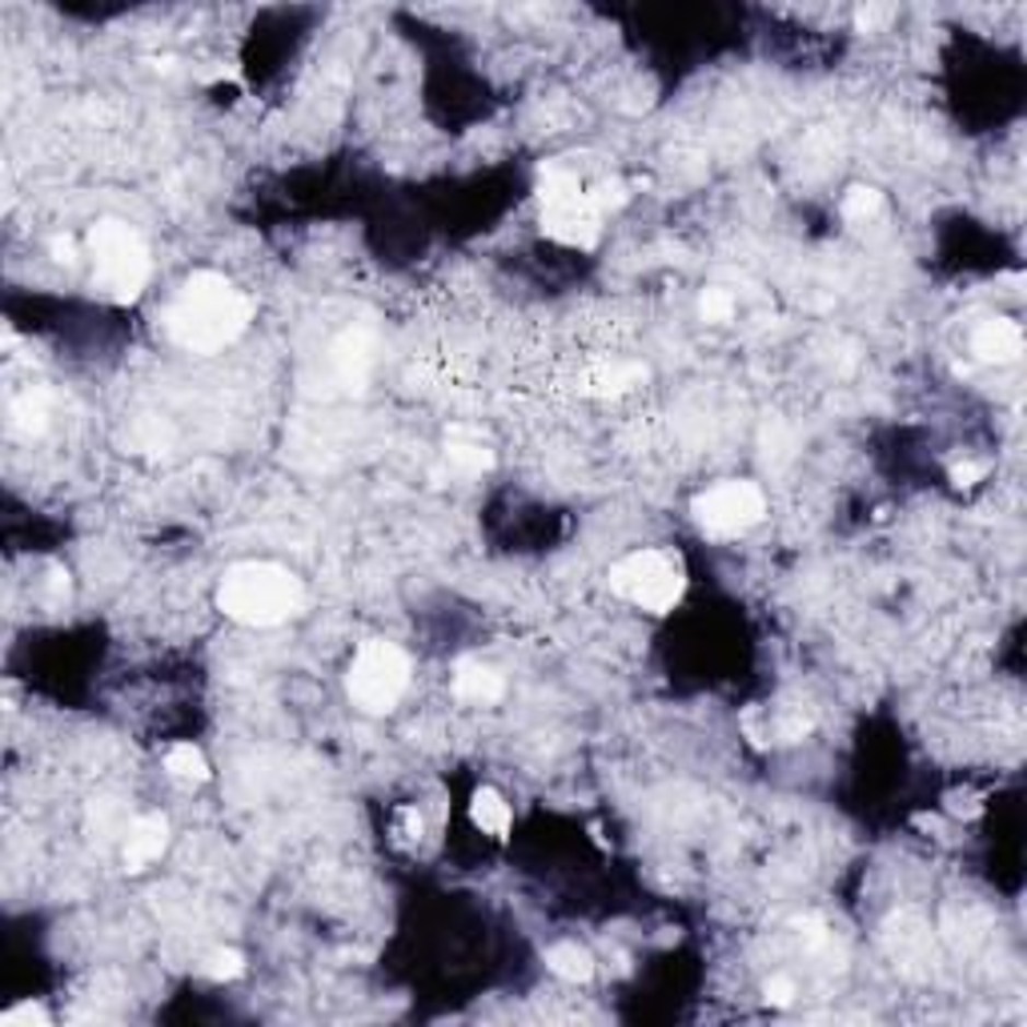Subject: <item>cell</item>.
I'll use <instances>...</instances> for the list:
<instances>
[{
  "instance_id": "6da1fadb",
  "label": "cell",
  "mask_w": 1027,
  "mask_h": 1027,
  "mask_svg": "<svg viewBox=\"0 0 1027 1027\" xmlns=\"http://www.w3.org/2000/svg\"><path fill=\"white\" fill-rule=\"evenodd\" d=\"M249 322H254V302L213 269H197L194 278H185L177 297L161 314V326L173 346L201 358L233 346L249 329Z\"/></svg>"
},
{
  "instance_id": "7a4b0ae2",
  "label": "cell",
  "mask_w": 1027,
  "mask_h": 1027,
  "mask_svg": "<svg viewBox=\"0 0 1027 1027\" xmlns=\"http://www.w3.org/2000/svg\"><path fill=\"white\" fill-rule=\"evenodd\" d=\"M218 610L242 627H281L305 610V586L278 562H237L221 574Z\"/></svg>"
},
{
  "instance_id": "3957f363",
  "label": "cell",
  "mask_w": 1027,
  "mask_h": 1027,
  "mask_svg": "<svg viewBox=\"0 0 1027 1027\" xmlns=\"http://www.w3.org/2000/svg\"><path fill=\"white\" fill-rule=\"evenodd\" d=\"M89 249H93V290L117 305L137 302L149 285V245L133 225L117 218H101L89 230Z\"/></svg>"
},
{
  "instance_id": "277c9868",
  "label": "cell",
  "mask_w": 1027,
  "mask_h": 1027,
  "mask_svg": "<svg viewBox=\"0 0 1027 1027\" xmlns=\"http://www.w3.org/2000/svg\"><path fill=\"white\" fill-rule=\"evenodd\" d=\"M538 206H542V233L567 249H594L603 237V213L594 209L582 177L570 165H542L538 170Z\"/></svg>"
},
{
  "instance_id": "5b68a950",
  "label": "cell",
  "mask_w": 1027,
  "mask_h": 1027,
  "mask_svg": "<svg viewBox=\"0 0 1027 1027\" xmlns=\"http://www.w3.org/2000/svg\"><path fill=\"white\" fill-rule=\"evenodd\" d=\"M606 582H610V591L618 598H627L630 606H639L646 615L675 610L682 603V594H687L682 558L670 555V550H634V555L618 558Z\"/></svg>"
},
{
  "instance_id": "8992f818",
  "label": "cell",
  "mask_w": 1027,
  "mask_h": 1027,
  "mask_svg": "<svg viewBox=\"0 0 1027 1027\" xmlns=\"http://www.w3.org/2000/svg\"><path fill=\"white\" fill-rule=\"evenodd\" d=\"M410 687V654L386 639H370L353 654L350 675H346V695L358 711L389 714Z\"/></svg>"
},
{
  "instance_id": "52a82bcc",
  "label": "cell",
  "mask_w": 1027,
  "mask_h": 1027,
  "mask_svg": "<svg viewBox=\"0 0 1027 1027\" xmlns=\"http://www.w3.org/2000/svg\"><path fill=\"white\" fill-rule=\"evenodd\" d=\"M690 514L699 522V530L707 538H738V534L755 530L767 514V498L755 482H719L711 490H702L690 502Z\"/></svg>"
},
{
  "instance_id": "ba28073f",
  "label": "cell",
  "mask_w": 1027,
  "mask_h": 1027,
  "mask_svg": "<svg viewBox=\"0 0 1027 1027\" xmlns=\"http://www.w3.org/2000/svg\"><path fill=\"white\" fill-rule=\"evenodd\" d=\"M170 847V822L165 815H141L125 831V871H149Z\"/></svg>"
},
{
  "instance_id": "9c48e42d",
  "label": "cell",
  "mask_w": 1027,
  "mask_h": 1027,
  "mask_svg": "<svg viewBox=\"0 0 1027 1027\" xmlns=\"http://www.w3.org/2000/svg\"><path fill=\"white\" fill-rule=\"evenodd\" d=\"M971 353L988 365H1007L1024 353V329L1007 322V317H988L979 322L971 334Z\"/></svg>"
},
{
  "instance_id": "30bf717a",
  "label": "cell",
  "mask_w": 1027,
  "mask_h": 1027,
  "mask_svg": "<svg viewBox=\"0 0 1027 1027\" xmlns=\"http://www.w3.org/2000/svg\"><path fill=\"white\" fill-rule=\"evenodd\" d=\"M642 382H646V365L642 362H594L582 374L579 389L591 394V398H618V394H630Z\"/></svg>"
},
{
  "instance_id": "8fae6325",
  "label": "cell",
  "mask_w": 1027,
  "mask_h": 1027,
  "mask_svg": "<svg viewBox=\"0 0 1027 1027\" xmlns=\"http://www.w3.org/2000/svg\"><path fill=\"white\" fill-rule=\"evenodd\" d=\"M470 822L482 835H490V839H506L510 822H514V810H510V803L502 798V791L478 786L470 795Z\"/></svg>"
},
{
  "instance_id": "7c38bea8",
  "label": "cell",
  "mask_w": 1027,
  "mask_h": 1027,
  "mask_svg": "<svg viewBox=\"0 0 1027 1027\" xmlns=\"http://www.w3.org/2000/svg\"><path fill=\"white\" fill-rule=\"evenodd\" d=\"M502 690H506V682H502V675H498L494 666H482V663H458V670H454V695H458L462 702H498L502 699Z\"/></svg>"
},
{
  "instance_id": "4fadbf2b",
  "label": "cell",
  "mask_w": 1027,
  "mask_h": 1027,
  "mask_svg": "<svg viewBox=\"0 0 1027 1027\" xmlns=\"http://www.w3.org/2000/svg\"><path fill=\"white\" fill-rule=\"evenodd\" d=\"M546 967H550L558 979H567V983H591L594 979V955L570 940L555 943V947L546 952Z\"/></svg>"
},
{
  "instance_id": "5bb4252c",
  "label": "cell",
  "mask_w": 1027,
  "mask_h": 1027,
  "mask_svg": "<svg viewBox=\"0 0 1027 1027\" xmlns=\"http://www.w3.org/2000/svg\"><path fill=\"white\" fill-rule=\"evenodd\" d=\"M446 462H450V470H458V474H486V470H494V450H486L482 442L466 437V430H450Z\"/></svg>"
},
{
  "instance_id": "9a60e30c",
  "label": "cell",
  "mask_w": 1027,
  "mask_h": 1027,
  "mask_svg": "<svg viewBox=\"0 0 1027 1027\" xmlns=\"http://www.w3.org/2000/svg\"><path fill=\"white\" fill-rule=\"evenodd\" d=\"M165 771H170L177 783H189V786L206 783L209 779L206 750L194 747V743H173V747L165 750Z\"/></svg>"
},
{
  "instance_id": "2e32d148",
  "label": "cell",
  "mask_w": 1027,
  "mask_h": 1027,
  "mask_svg": "<svg viewBox=\"0 0 1027 1027\" xmlns=\"http://www.w3.org/2000/svg\"><path fill=\"white\" fill-rule=\"evenodd\" d=\"M815 731V714L807 707H779L774 719H767V743H803Z\"/></svg>"
},
{
  "instance_id": "e0dca14e",
  "label": "cell",
  "mask_w": 1027,
  "mask_h": 1027,
  "mask_svg": "<svg viewBox=\"0 0 1027 1027\" xmlns=\"http://www.w3.org/2000/svg\"><path fill=\"white\" fill-rule=\"evenodd\" d=\"M883 213V194L875 185H851L843 197V218L855 221V225H867Z\"/></svg>"
},
{
  "instance_id": "ac0fdd59",
  "label": "cell",
  "mask_w": 1027,
  "mask_h": 1027,
  "mask_svg": "<svg viewBox=\"0 0 1027 1027\" xmlns=\"http://www.w3.org/2000/svg\"><path fill=\"white\" fill-rule=\"evenodd\" d=\"M201 971H206L209 979H218V983L242 979V976H245V955L237 952V947H218V952H209V955H206Z\"/></svg>"
},
{
  "instance_id": "d6986e66",
  "label": "cell",
  "mask_w": 1027,
  "mask_h": 1027,
  "mask_svg": "<svg viewBox=\"0 0 1027 1027\" xmlns=\"http://www.w3.org/2000/svg\"><path fill=\"white\" fill-rule=\"evenodd\" d=\"M45 425H49L45 398H33V394H25V398L13 401V430H21V434H45Z\"/></svg>"
},
{
  "instance_id": "ffe728a7",
  "label": "cell",
  "mask_w": 1027,
  "mask_h": 1027,
  "mask_svg": "<svg viewBox=\"0 0 1027 1027\" xmlns=\"http://www.w3.org/2000/svg\"><path fill=\"white\" fill-rule=\"evenodd\" d=\"M699 314L707 317V322H731L735 297H731L723 285H711V290H702V297H699Z\"/></svg>"
},
{
  "instance_id": "44dd1931",
  "label": "cell",
  "mask_w": 1027,
  "mask_h": 1027,
  "mask_svg": "<svg viewBox=\"0 0 1027 1027\" xmlns=\"http://www.w3.org/2000/svg\"><path fill=\"white\" fill-rule=\"evenodd\" d=\"M0 1024H4V1027H49L52 1015L45 1012L40 1003L25 1000V1003H16V1007H9V1012L0 1015Z\"/></svg>"
},
{
  "instance_id": "7402d4cb",
  "label": "cell",
  "mask_w": 1027,
  "mask_h": 1027,
  "mask_svg": "<svg viewBox=\"0 0 1027 1027\" xmlns=\"http://www.w3.org/2000/svg\"><path fill=\"white\" fill-rule=\"evenodd\" d=\"M586 194H591L594 209H598V213H606V209H622V206H627L630 189H627V182L610 177V182H598L594 189H586Z\"/></svg>"
},
{
  "instance_id": "603a6c76",
  "label": "cell",
  "mask_w": 1027,
  "mask_h": 1027,
  "mask_svg": "<svg viewBox=\"0 0 1027 1027\" xmlns=\"http://www.w3.org/2000/svg\"><path fill=\"white\" fill-rule=\"evenodd\" d=\"M947 815L955 819H979L983 815V795L979 791H947Z\"/></svg>"
},
{
  "instance_id": "cb8c5ba5",
  "label": "cell",
  "mask_w": 1027,
  "mask_h": 1027,
  "mask_svg": "<svg viewBox=\"0 0 1027 1027\" xmlns=\"http://www.w3.org/2000/svg\"><path fill=\"white\" fill-rule=\"evenodd\" d=\"M762 1000L771 1003V1007H791V1003H795V979L771 976L767 983H762Z\"/></svg>"
},
{
  "instance_id": "d4e9b609",
  "label": "cell",
  "mask_w": 1027,
  "mask_h": 1027,
  "mask_svg": "<svg viewBox=\"0 0 1027 1027\" xmlns=\"http://www.w3.org/2000/svg\"><path fill=\"white\" fill-rule=\"evenodd\" d=\"M983 478H988V462H971V458L952 462V482L959 486V490H967V486L983 482Z\"/></svg>"
},
{
  "instance_id": "484cf974",
  "label": "cell",
  "mask_w": 1027,
  "mask_h": 1027,
  "mask_svg": "<svg viewBox=\"0 0 1027 1027\" xmlns=\"http://www.w3.org/2000/svg\"><path fill=\"white\" fill-rule=\"evenodd\" d=\"M69 570L65 567H49V579H45V598H49L52 606H61V603H69Z\"/></svg>"
},
{
  "instance_id": "4316f807",
  "label": "cell",
  "mask_w": 1027,
  "mask_h": 1027,
  "mask_svg": "<svg viewBox=\"0 0 1027 1027\" xmlns=\"http://www.w3.org/2000/svg\"><path fill=\"white\" fill-rule=\"evenodd\" d=\"M887 16H891V9H879V4H863V9L855 13V28H859V33H875V28H879L883 21H887Z\"/></svg>"
},
{
  "instance_id": "83f0119b",
  "label": "cell",
  "mask_w": 1027,
  "mask_h": 1027,
  "mask_svg": "<svg viewBox=\"0 0 1027 1027\" xmlns=\"http://www.w3.org/2000/svg\"><path fill=\"white\" fill-rule=\"evenodd\" d=\"M398 822H401V835H406L410 843H418V839H422L425 822H422V815H418L413 807H401V810H398Z\"/></svg>"
},
{
  "instance_id": "f1b7e54d",
  "label": "cell",
  "mask_w": 1027,
  "mask_h": 1027,
  "mask_svg": "<svg viewBox=\"0 0 1027 1027\" xmlns=\"http://www.w3.org/2000/svg\"><path fill=\"white\" fill-rule=\"evenodd\" d=\"M49 249H52V261H61V266H77V242H73V237H52Z\"/></svg>"
},
{
  "instance_id": "f546056e",
  "label": "cell",
  "mask_w": 1027,
  "mask_h": 1027,
  "mask_svg": "<svg viewBox=\"0 0 1027 1027\" xmlns=\"http://www.w3.org/2000/svg\"><path fill=\"white\" fill-rule=\"evenodd\" d=\"M157 73H173V65H177V57H157V61H149Z\"/></svg>"
}]
</instances>
